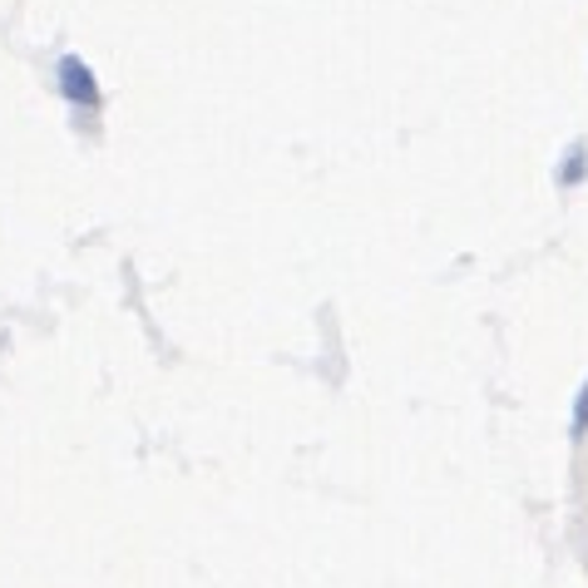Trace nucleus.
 Instances as JSON below:
<instances>
[{"mask_svg": "<svg viewBox=\"0 0 588 588\" xmlns=\"http://www.w3.org/2000/svg\"><path fill=\"white\" fill-rule=\"evenodd\" d=\"M55 90H60L75 110H100V75H94V65H84L80 55H65V60L55 65Z\"/></svg>", "mask_w": 588, "mask_h": 588, "instance_id": "1", "label": "nucleus"}, {"mask_svg": "<svg viewBox=\"0 0 588 588\" xmlns=\"http://www.w3.org/2000/svg\"><path fill=\"white\" fill-rule=\"evenodd\" d=\"M584 179H588V144L574 139V144L564 149V159H558L554 183H558V189H584Z\"/></svg>", "mask_w": 588, "mask_h": 588, "instance_id": "2", "label": "nucleus"}, {"mask_svg": "<svg viewBox=\"0 0 588 588\" xmlns=\"http://www.w3.org/2000/svg\"><path fill=\"white\" fill-rule=\"evenodd\" d=\"M568 440H588V376H584V386H578V396H574V410H568Z\"/></svg>", "mask_w": 588, "mask_h": 588, "instance_id": "3", "label": "nucleus"}]
</instances>
